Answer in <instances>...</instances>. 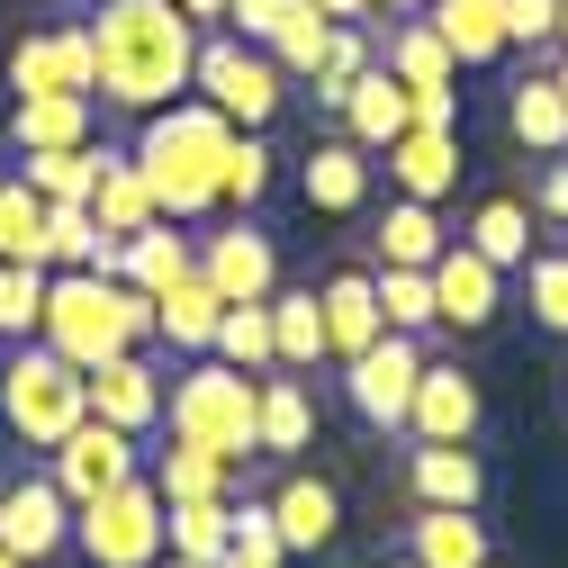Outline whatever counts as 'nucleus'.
Wrapping results in <instances>:
<instances>
[{"label":"nucleus","instance_id":"1","mask_svg":"<svg viewBox=\"0 0 568 568\" xmlns=\"http://www.w3.org/2000/svg\"><path fill=\"white\" fill-rule=\"evenodd\" d=\"M91 28V54H100V100L126 109V118H154L190 91V54H199V28L172 10V0H100Z\"/></svg>","mask_w":568,"mask_h":568},{"label":"nucleus","instance_id":"2","mask_svg":"<svg viewBox=\"0 0 568 568\" xmlns=\"http://www.w3.org/2000/svg\"><path fill=\"white\" fill-rule=\"evenodd\" d=\"M226 145H235V126L199 91L154 109L145 135H135V172H145V190H154V217H172V226L207 217V207H217V181H226Z\"/></svg>","mask_w":568,"mask_h":568},{"label":"nucleus","instance_id":"3","mask_svg":"<svg viewBox=\"0 0 568 568\" xmlns=\"http://www.w3.org/2000/svg\"><path fill=\"white\" fill-rule=\"evenodd\" d=\"M37 343L63 352L73 371H91V362H109V352L154 343V298H145V290H126V280H100V271H45Z\"/></svg>","mask_w":568,"mask_h":568},{"label":"nucleus","instance_id":"4","mask_svg":"<svg viewBox=\"0 0 568 568\" xmlns=\"http://www.w3.org/2000/svg\"><path fill=\"white\" fill-rule=\"evenodd\" d=\"M163 424H172L181 443L217 452L226 469H244V460H253V371L199 352L181 379H163Z\"/></svg>","mask_w":568,"mask_h":568},{"label":"nucleus","instance_id":"5","mask_svg":"<svg viewBox=\"0 0 568 568\" xmlns=\"http://www.w3.org/2000/svg\"><path fill=\"white\" fill-rule=\"evenodd\" d=\"M190 91L217 109L226 126H244V135H262L280 109H290V73L262 54V45H244V37H217V28H199V54H190Z\"/></svg>","mask_w":568,"mask_h":568},{"label":"nucleus","instance_id":"6","mask_svg":"<svg viewBox=\"0 0 568 568\" xmlns=\"http://www.w3.org/2000/svg\"><path fill=\"white\" fill-rule=\"evenodd\" d=\"M82 415H91V406H82V371L28 334V343L10 352V371H0V424H10L28 452H54Z\"/></svg>","mask_w":568,"mask_h":568},{"label":"nucleus","instance_id":"7","mask_svg":"<svg viewBox=\"0 0 568 568\" xmlns=\"http://www.w3.org/2000/svg\"><path fill=\"white\" fill-rule=\"evenodd\" d=\"M73 541H82L91 568H154L163 559V496H154V478L135 469V478L100 487L91 506H73Z\"/></svg>","mask_w":568,"mask_h":568},{"label":"nucleus","instance_id":"8","mask_svg":"<svg viewBox=\"0 0 568 568\" xmlns=\"http://www.w3.org/2000/svg\"><path fill=\"white\" fill-rule=\"evenodd\" d=\"M415 371H424V334H379L343 362V397L371 434H406V397H415Z\"/></svg>","mask_w":568,"mask_h":568},{"label":"nucleus","instance_id":"9","mask_svg":"<svg viewBox=\"0 0 568 568\" xmlns=\"http://www.w3.org/2000/svg\"><path fill=\"white\" fill-rule=\"evenodd\" d=\"M82 406H91L100 424H118V434L145 443L154 424H163V371H154V352L135 343V352H109V362H91V371H82Z\"/></svg>","mask_w":568,"mask_h":568},{"label":"nucleus","instance_id":"10","mask_svg":"<svg viewBox=\"0 0 568 568\" xmlns=\"http://www.w3.org/2000/svg\"><path fill=\"white\" fill-rule=\"evenodd\" d=\"M10 91L37 100V91H73V100H100V54H91V28H37L10 45Z\"/></svg>","mask_w":568,"mask_h":568},{"label":"nucleus","instance_id":"11","mask_svg":"<svg viewBox=\"0 0 568 568\" xmlns=\"http://www.w3.org/2000/svg\"><path fill=\"white\" fill-rule=\"evenodd\" d=\"M145 469V452H135V434H118V424H100V415H82L73 434H63L54 452H45V478L73 496V506H91L100 487H118V478H135Z\"/></svg>","mask_w":568,"mask_h":568},{"label":"nucleus","instance_id":"12","mask_svg":"<svg viewBox=\"0 0 568 568\" xmlns=\"http://www.w3.org/2000/svg\"><path fill=\"white\" fill-rule=\"evenodd\" d=\"M424 280H434V325H452V334H487L496 307H506V271H496L487 253H469L460 235L424 262Z\"/></svg>","mask_w":568,"mask_h":568},{"label":"nucleus","instance_id":"13","mask_svg":"<svg viewBox=\"0 0 568 568\" xmlns=\"http://www.w3.org/2000/svg\"><path fill=\"white\" fill-rule=\"evenodd\" d=\"M0 541L19 550V568L54 559L63 541H73V496H63L45 469H19V478H0Z\"/></svg>","mask_w":568,"mask_h":568},{"label":"nucleus","instance_id":"14","mask_svg":"<svg viewBox=\"0 0 568 568\" xmlns=\"http://www.w3.org/2000/svg\"><path fill=\"white\" fill-rule=\"evenodd\" d=\"M199 280H207L226 307H253V298L280 290V253H271L262 226L235 217V226H217V235H199Z\"/></svg>","mask_w":568,"mask_h":568},{"label":"nucleus","instance_id":"15","mask_svg":"<svg viewBox=\"0 0 568 568\" xmlns=\"http://www.w3.org/2000/svg\"><path fill=\"white\" fill-rule=\"evenodd\" d=\"M316 443V397L298 371H262L253 379V460H298Z\"/></svg>","mask_w":568,"mask_h":568},{"label":"nucleus","instance_id":"16","mask_svg":"<svg viewBox=\"0 0 568 568\" xmlns=\"http://www.w3.org/2000/svg\"><path fill=\"white\" fill-rule=\"evenodd\" d=\"M262 506H271V524H280V550H298V559L334 550V532H343V496H334V478H316V469H290Z\"/></svg>","mask_w":568,"mask_h":568},{"label":"nucleus","instance_id":"17","mask_svg":"<svg viewBox=\"0 0 568 568\" xmlns=\"http://www.w3.org/2000/svg\"><path fill=\"white\" fill-rule=\"evenodd\" d=\"M406 434H415V443H469V434H478V379L424 362V371H415V397H406Z\"/></svg>","mask_w":568,"mask_h":568},{"label":"nucleus","instance_id":"18","mask_svg":"<svg viewBox=\"0 0 568 568\" xmlns=\"http://www.w3.org/2000/svg\"><path fill=\"white\" fill-rule=\"evenodd\" d=\"M379 154H388L397 199H424V207H443L452 181H460V135H443V126H406V135H388Z\"/></svg>","mask_w":568,"mask_h":568},{"label":"nucleus","instance_id":"19","mask_svg":"<svg viewBox=\"0 0 568 568\" xmlns=\"http://www.w3.org/2000/svg\"><path fill=\"white\" fill-rule=\"evenodd\" d=\"M406 487H415V506H487V460L469 443H415L406 460Z\"/></svg>","mask_w":568,"mask_h":568},{"label":"nucleus","instance_id":"20","mask_svg":"<svg viewBox=\"0 0 568 568\" xmlns=\"http://www.w3.org/2000/svg\"><path fill=\"white\" fill-rule=\"evenodd\" d=\"M406 559H415V568H487L496 550H487V524H478L469 506H415Z\"/></svg>","mask_w":568,"mask_h":568},{"label":"nucleus","instance_id":"21","mask_svg":"<svg viewBox=\"0 0 568 568\" xmlns=\"http://www.w3.org/2000/svg\"><path fill=\"white\" fill-rule=\"evenodd\" d=\"M424 28L452 45L460 73H478V63H496V54H515V45H506V0H424Z\"/></svg>","mask_w":568,"mask_h":568},{"label":"nucleus","instance_id":"22","mask_svg":"<svg viewBox=\"0 0 568 568\" xmlns=\"http://www.w3.org/2000/svg\"><path fill=\"white\" fill-rule=\"evenodd\" d=\"M379 73L406 82V91H452L460 63H452V45L424 28V10H415V19H388V28H379Z\"/></svg>","mask_w":568,"mask_h":568},{"label":"nucleus","instance_id":"23","mask_svg":"<svg viewBox=\"0 0 568 568\" xmlns=\"http://www.w3.org/2000/svg\"><path fill=\"white\" fill-rule=\"evenodd\" d=\"M316 316H325V362H352L362 343H379V298H371V271H334L316 290Z\"/></svg>","mask_w":568,"mask_h":568},{"label":"nucleus","instance_id":"24","mask_svg":"<svg viewBox=\"0 0 568 568\" xmlns=\"http://www.w3.org/2000/svg\"><path fill=\"white\" fill-rule=\"evenodd\" d=\"M91 118L100 100H73V91H37L10 109V145L19 154H63V145H91Z\"/></svg>","mask_w":568,"mask_h":568},{"label":"nucleus","instance_id":"25","mask_svg":"<svg viewBox=\"0 0 568 568\" xmlns=\"http://www.w3.org/2000/svg\"><path fill=\"white\" fill-rule=\"evenodd\" d=\"M298 190H307V207H325V217H362L371 207V154L352 145H316L307 154V172H298Z\"/></svg>","mask_w":568,"mask_h":568},{"label":"nucleus","instance_id":"26","mask_svg":"<svg viewBox=\"0 0 568 568\" xmlns=\"http://www.w3.org/2000/svg\"><path fill=\"white\" fill-rule=\"evenodd\" d=\"M181 271H199V235H181L172 217H154V226H135V235H126V271H118L126 290L163 298V290H172Z\"/></svg>","mask_w":568,"mask_h":568},{"label":"nucleus","instance_id":"27","mask_svg":"<svg viewBox=\"0 0 568 568\" xmlns=\"http://www.w3.org/2000/svg\"><path fill=\"white\" fill-rule=\"evenodd\" d=\"M217 316H226V298L207 290L199 271H181L172 290L154 298V343H163V352H207V334H217Z\"/></svg>","mask_w":568,"mask_h":568},{"label":"nucleus","instance_id":"28","mask_svg":"<svg viewBox=\"0 0 568 568\" xmlns=\"http://www.w3.org/2000/svg\"><path fill=\"white\" fill-rule=\"evenodd\" d=\"M506 135L541 163V154H568V100H559V82L550 73H524L515 82V100H506Z\"/></svg>","mask_w":568,"mask_h":568},{"label":"nucleus","instance_id":"29","mask_svg":"<svg viewBox=\"0 0 568 568\" xmlns=\"http://www.w3.org/2000/svg\"><path fill=\"white\" fill-rule=\"evenodd\" d=\"M532 235H541V226H532V207H524L515 190H496V199H478V217H469L460 244L487 253L496 271H524V262H532Z\"/></svg>","mask_w":568,"mask_h":568},{"label":"nucleus","instance_id":"30","mask_svg":"<svg viewBox=\"0 0 568 568\" xmlns=\"http://www.w3.org/2000/svg\"><path fill=\"white\" fill-rule=\"evenodd\" d=\"M226 506L235 496H181V506H163V550L190 559V568H226Z\"/></svg>","mask_w":568,"mask_h":568},{"label":"nucleus","instance_id":"31","mask_svg":"<svg viewBox=\"0 0 568 568\" xmlns=\"http://www.w3.org/2000/svg\"><path fill=\"white\" fill-rule=\"evenodd\" d=\"M91 217H100V235H135V226H154V190H145V172H135V154H109V145H100Z\"/></svg>","mask_w":568,"mask_h":568},{"label":"nucleus","instance_id":"32","mask_svg":"<svg viewBox=\"0 0 568 568\" xmlns=\"http://www.w3.org/2000/svg\"><path fill=\"white\" fill-rule=\"evenodd\" d=\"M343 126H352V145H362V154H379L388 135H406V82H388L379 63H371V73L343 91Z\"/></svg>","mask_w":568,"mask_h":568},{"label":"nucleus","instance_id":"33","mask_svg":"<svg viewBox=\"0 0 568 568\" xmlns=\"http://www.w3.org/2000/svg\"><path fill=\"white\" fill-rule=\"evenodd\" d=\"M271 352L280 371H316L325 362V316H316V290H271Z\"/></svg>","mask_w":568,"mask_h":568},{"label":"nucleus","instance_id":"34","mask_svg":"<svg viewBox=\"0 0 568 568\" xmlns=\"http://www.w3.org/2000/svg\"><path fill=\"white\" fill-rule=\"evenodd\" d=\"M452 235H443V217L424 199H388V217H379V271H424Z\"/></svg>","mask_w":568,"mask_h":568},{"label":"nucleus","instance_id":"35","mask_svg":"<svg viewBox=\"0 0 568 568\" xmlns=\"http://www.w3.org/2000/svg\"><path fill=\"white\" fill-rule=\"evenodd\" d=\"M325 37H334V19L316 10V0H290V10L271 19V37H262V54H271V63H280V73H290V82H307L316 63H325Z\"/></svg>","mask_w":568,"mask_h":568},{"label":"nucleus","instance_id":"36","mask_svg":"<svg viewBox=\"0 0 568 568\" xmlns=\"http://www.w3.org/2000/svg\"><path fill=\"white\" fill-rule=\"evenodd\" d=\"M145 478H154L163 506H181V496H226V487H235V469H226L217 452H199V443H181V434H172V452H154Z\"/></svg>","mask_w":568,"mask_h":568},{"label":"nucleus","instance_id":"37","mask_svg":"<svg viewBox=\"0 0 568 568\" xmlns=\"http://www.w3.org/2000/svg\"><path fill=\"white\" fill-rule=\"evenodd\" d=\"M45 207H91V181H100V145H63V154H28L19 172Z\"/></svg>","mask_w":568,"mask_h":568},{"label":"nucleus","instance_id":"38","mask_svg":"<svg viewBox=\"0 0 568 568\" xmlns=\"http://www.w3.org/2000/svg\"><path fill=\"white\" fill-rule=\"evenodd\" d=\"M207 352L217 362H235V371H280V352H271V298H253V307H226L217 316V334H207Z\"/></svg>","mask_w":568,"mask_h":568},{"label":"nucleus","instance_id":"39","mask_svg":"<svg viewBox=\"0 0 568 568\" xmlns=\"http://www.w3.org/2000/svg\"><path fill=\"white\" fill-rule=\"evenodd\" d=\"M0 262H37L45 271V199L19 172L0 181Z\"/></svg>","mask_w":568,"mask_h":568},{"label":"nucleus","instance_id":"40","mask_svg":"<svg viewBox=\"0 0 568 568\" xmlns=\"http://www.w3.org/2000/svg\"><path fill=\"white\" fill-rule=\"evenodd\" d=\"M371 63H379V37H371V28H334V37H325V63L307 73V82H316V109H343V91L362 82Z\"/></svg>","mask_w":568,"mask_h":568},{"label":"nucleus","instance_id":"41","mask_svg":"<svg viewBox=\"0 0 568 568\" xmlns=\"http://www.w3.org/2000/svg\"><path fill=\"white\" fill-rule=\"evenodd\" d=\"M371 298H379L388 334H434V280H424V271H379Z\"/></svg>","mask_w":568,"mask_h":568},{"label":"nucleus","instance_id":"42","mask_svg":"<svg viewBox=\"0 0 568 568\" xmlns=\"http://www.w3.org/2000/svg\"><path fill=\"white\" fill-rule=\"evenodd\" d=\"M290 550H280V524L262 496H244V506H226V568H280Z\"/></svg>","mask_w":568,"mask_h":568},{"label":"nucleus","instance_id":"43","mask_svg":"<svg viewBox=\"0 0 568 568\" xmlns=\"http://www.w3.org/2000/svg\"><path fill=\"white\" fill-rule=\"evenodd\" d=\"M45 316V271L37 262H0V343H28Z\"/></svg>","mask_w":568,"mask_h":568},{"label":"nucleus","instance_id":"44","mask_svg":"<svg viewBox=\"0 0 568 568\" xmlns=\"http://www.w3.org/2000/svg\"><path fill=\"white\" fill-rule=\"evenodd\" d=\"M91 253H100L91 207H45V271H91Z\"/></svg>","mask_w":568,"mask_h":568},{"label":"nucleus","instance_id":"45","mask_svg":"<svg viewBox=\"0 0 568 568\" xmlns=\"http://www.w3.org/2000/svg\"><path fill=\"white\" fill-rule=\"evenodd\" d=\"M262 190H271V145L235 126V145H226V181H217V207H253Z\"/></svg>","mask_w":568,"mask_h":568},{"label":"nucleus","instance_id":"46","mask_svg":"<svg viewBox=\"0 0 568 568\" xmlns=\"http://www.w3.org/2000/svg\"><path fill=\"white\" fill-rule=\"evenodd\" d=\"M524 298H532L541 334H568V253H532L524 262Z\"/></svg>","mask_w":568,"mask_h":568},{"label":"nucleus","instance_id":"47","mask_svg":"<svg viewBox=\"0 0 568 568\" xmlns=\"http://www.w3.org/2000/svg\"><path fill=\"white\" fill-rule=\"evenodd\" d=\"M532 226H550V235H568V154H541L532 163Z\"/></svg>","mask_w":568,"mask_h":568},{"label":"nucleus","instance_id":"48","mask_svg":"<svg viewBox=\"0 0 568 568\" xmlns=\"http://www.w3.org/2000/svg\"><path fill=\"white\" fill-rule=\"evenodd\" d=\"M506 45H559V0H506Z\"/></svg>","mask_w":568,"mask_h":568},{"label":"nucleus","instance_id":"49","mask_svg":"<svg viewBox=\"0 0 568 568\" xmlns=\"http://www.w3.org/2000/svg\"><path fill=\"white\" fill-rule=\"evenodd\" d=\"M280 10H290V0H226V28H235V37H244V45H262V37H271V19H280Z\"/></svg>","mask_w":568,"mask_h":568},{"label":"nucleus","instance_id":"50","mask_svg":"<svg viewBox=\"0 0 568 568\" xmlns=\"http://www.w3.org/2000/svg\"><path fill=\"white\" fill-rule=\"evenodd\" d=\"M172 10H181L190 28H226V0H172Z\"/></svg>","mask_w":568,"mask_h":568},{"label":"nucleus","instance_id":"51","mask_svg":"<svg viewBox=\"0 0 568 568\" xmlns=\"http://www.w3.org/2000/svg\"><path fill=\"white\" fill-rule=\"evenodd\" d=\"M362 10H371V19H415L424 0H362Z\"/></svg>","mask_w":568,"mask_h":568},{"label":"nucleus","instance_id":"52","mask_svg":"<svg viewBox=\"0 0 568 568\" xmlns=\"http://www.w3.org/2000/svg\"><path fill=\"white\" fill-rule=\"evenodd\" d=\"M550 82H559V100H568V54H559V73H550Z\"/></svg>","mask_w":568,"mask_h":568},{"label":"nucleus","instance_id":"53","mask_svg":"<svg viewBox=\"0 0 568 568\" xmlns=\"http://www.w3.org/2000/svg\"><path fill=\"white\" fill-rule=\"evenodd\" d=\"M559 54H568V0H559Z\"/></svg>","mask_w":568,"mask_h":568},{"label":"nucleus","instance_id":"54","mask_svg":"<svg viewBox=\"0 0 568 568\" xmlns=\"http://www.w3.org/2000/svg\"><path fill=\"white\" fill-rule=\"evenodd\" d=\"M0 568H19V550H10V541H0Z\"/></svg>","mask_w":568,"mask_h":568},{"label":"nucleus","instance_id":"55","mask_svg":"<svg viewBox=\"0 0 568 568\" xmlns=\"http://www.w3.org/2000/svg\"><path fill=\"white\" fill-rule=\"evenodd\" d=\"M154 568H190V559H172V550H163V559H154Z\"/></svg>","mask_w":568,"mask_h":568},{"label":"nucleus","instance_id":"56","mask_svg":"<svg viewBox=\"0 0 568 568\" xmlns=\"http://www.w3.org/2000/svg\"><path fill=\"white\" fill-rule=\"evenodd\" d=\"M397 568H415V559H397Z\"/></svg>","mask_w":568,"mask_h":568},{"label":"nucleus","instance_id":"57","mask_svg":"<svg viewBox=\"0 0 568 568\" xmlns=\"http://www.w3.org/2000/svg\"><path fill=\"white\" fill-rule=\"evenodd\" d=\"M487 568H496V559H487Z\"/></svg>","mask_w":568,"mask_h":568}]
</instances>
